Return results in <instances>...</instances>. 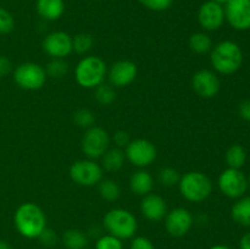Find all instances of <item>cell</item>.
I'll return each mask as SVG.
<instances>
[{"instance_id":"cell-1","label":"cell","mask_w":250,"mask_h":249,"mask_svg":"<svg viewBox=\"0 0 250 249\" xmlns=\"http://www.w3.org/2000/svg\"><path fill=\"white\" fill-rule=\"evenodd\" d=\"M14 225L22 237L36 239L46 228L45 212L34 203H23L15 211Z\"/></svg>"},{"instance_id":"cell-2","label":"cell","mask_w":250,"mask_h":249,"mask_svg":"<svg viewBox=\"0 0 250 249\" xmlns=\"http://www.w3.org/2000/svg\"><path fill=\"white\" fill-rule=\"evenodd\" d=\"M210 62L215 72L220 75H233L243 63V51L233 41H222L212 46Z\"/></svg>"},{"instance_id":"cell-3","label":"cell","mask_w":250,"mask_h":249,"mask_svg":"<svg viewBox=\"0 0 250 249\" xmlns=\"http://www.w3.org/2000/svg\"><path fill=\"white\" fill-rule=\"evenodd\" d=\"M107 76V66L102 58L95 55L84 56L75 68L76 82L85 89H94L104 83Z\"/></svg>"},{"instance_id":"cell-4","label":"cell","mask_w":250,"mask_h":249,"mask_svg":"<svg viewBox=\"0 0 250 249\" xmlns=\"http://www.w3.org/2000/svg\"><path fill=\"white\" fill-rule=\"evenodd\" d=\"M103 225L107 233L117 237L121 241L132 239L138 229V221L133 212L122 208L109 210L103 219Z\"/></svg>"},{"instance_id":"cell-5","label":"cell","mask_w":250,"mask_h":249,"mask_svg":"<svg viewBox=\"0 0 250 249\" xmlns=\"http://www.w3.org/2000/svg\"><path fill=\"white\" fill-rule=\"evenodd\" d=\"M181 195L190 203H203L211 195V180L200 171H189L181 176L178 182Z\"/></svg>"},{"instance_id":"cell-6","label":"cell","mask_w":250,"mask_h":249,"mask_svg":"<svg viewBox=\"0 0 250 249\" xmlns=\"http://www.w3.org/2000/svg\"><path fill=\"white\" fill-rule=\"evenodd\" d=\"M15 83L20 88L26 90L41 89L46 82L45 68L36 62H23L17 66L14 71Z\"/></svg>"},{"instance_id":"cell-7","label":"cell","mask_w":250,"mask_h":249,"mask_svg":"<svg viewBox=\"0 0 250 249\" xmlns=\"http://www.w3.org/2000/svg\"><path fill=\"white\" fill-rule=\"evenodd\" d=\"M110 144H111V138L109 133L99 126H93L85 129L81 142L82 151L88 159L92 160L102 158L110 148Z\"/></svg>"},{"instance_id":"cell-8","label":"cell","mask_w":250,"mask_h":249,"mask_svg":"<svg viewBox=\"0 0 250 249\" xmlns=\"http://www.w3.org/2000/svg\"><path fill=\"white\" fill-rule=\"evenodd\" d=\"M125 155L133 166L138 168H146L156 160L158 151L150 141L137 138L127 144L125 149Z\"/></svg>"},{"instance_id":"cell-9","label":"cell","mask_w":250,"mask_h":249,"mask_svg":"<svg viewBox=\"0 0 250 249\" xmlns=\"http://www.w3.org/2000/svg\"><path fill=\"white\" fill-rule=\"evenodd\" d=\"M217 186L227 198L239 199L244 197L248 190V178L238 168L229 167L220 173Z\"/></svg>"},{"instance_id":"cell-10","label":"cell","mask_w":250,"mask_h":249,"mask_svg":"<svg viewBox=\"0 0 250 249\" xmlns=\"http://www.w3.org/2000/svg\"><path fill=\"white\" fill-rule=\"evenodd\" d=\"M70 177L76 185L93 187L103 180V167L92 159H83L71 165Z\"/></svg>"},{"instance_id":"cell-11","label":"cell","mask_w":250,"mask_h":249,"mask_svg":"<svg viewBox=\"0 0 250 249\" xmlns=\"http://www.w3.org/2000/svg\"><path fill=\"white\" fill-rule=\"evenodd\" d=\"M194 225V217L192 212L186 208H175L167 211L165 216L166 232L171 237L181 238L186 236Z\"/></svg>"},{"instance_id":"cell-12","label":"cell","mask_w":250,"mask_h":249,"mask_svg":"<svg viewBox=\"0 0 250 249\" xmlns=\"http://www.w3.org/2000/svg\"><path fill=\"white\" fill-rule=\"evenodd\" d=\"M225 20L237 31L250 29V0H231L225 5Z\"/></svg>"},{"instance_id":"cell-13","label":"cell","mask_w":250,"mask_h":249,"mask_svg":"<svg viewBox=\"0 0 250 249\" xmlns=\"http://www.w3.org/2000/svg\"><path fill=\"white\" fill-rule=\"evenodd\" d=\"M192 88L197 95L204 99H211L216 97L221 88L219 76L211 70H199L193 75Z\"/></svg>"},{"instance_id":"cell-14","label":"cell","mask_w":250,"mask_h":249,"mask_svg":"<svg viewBox=\"0 0 250 249\" xmlns=\"http://www.w3.org/2000/svg\"><path fill=\"white\" fill-rule=\"evenodd\" d=\"M43 50L51 59H65L73 51L72 37L66 32H51L44 38Z\"/></svg>"},{"instance_id":"cell-15","label":"cell","mask_w":250,"mask_h":249,"mask_svg":"<svg viewBox=\"0 0 250 249\" xmlns=\"http://www.w3.org/2000/svg\"><path fill=\"white\" fill-rule=\"evenodd\" d=\"M225 20V9L222 5L209 0L205 1L198 11V22L205 31H217L221 28Z\"/></svg>"},{"instance_id":"cell-16","label":"cell","mask_w":250,"mask_h":249,"mask_svg":"<svg viewBox=\"0 0 250 249\" xmlns=\"http://www.w3.org/2000/svg\"><path fill=\"white\" fill-rule=\"evenodd\" d=\"M138 68L131 60H120L112 63L107 71V78L114 88H124L131 84L137 77Z\"/></svg>"},{"instance_id":"cell-17","label":"cell","mask_w":250,"mask_h":249,"mask_svg":"<svg viewBox=\"0 0 250 249\" xmlns=\"http://www.w3.org/2000/svg\"><path fill=\"white\" fill-rule=\"evenodd\" d=\"M167 204L161 195L149 193L142 198L141 212L149 221H161L167 214Z\"/></svg>"},{"instance_id":"cell-18","label":"cell","mask_w":250,"mask_h":249,"mask_svg":"<svg viewBox=\"0 0 250 249\" xmlns=\"http://www.w3.org/2000/svg\"><path fill=\"white\" fill-rule=\"evenodd\" d=\"M129 188H131L132 193L136 195H144L151 193L154 188V178L150 173L144 168H139L138 171L132 173L131 178H129Z\"/></svg>"},{"instance_id":"cell-19","label":"cell","mask_w":250,"mask_h":249,"mask_svg":"<svg viewBox=\"0 0 250 249\" xmlns=\"http://www.w3.org/2000/svg\"><path fill=\"white\" fill-rule=\"evenodd\" d=\"M36 6L39 16L46 21L59 20L65 11L63 0H37Z\"/></svg>"},{"instance_id":"cell-20","label":"cell","mask_w":250,"mask_h":249,"mask_svg":"<svg viewBox=\"0 0 250 249\" xmlns=\"http://www.w3.org/2000/svg\"><path fill=\"white\" fill-rule=\"evenodd\" d=\"M126 155L121 148H109L106 153L102 156V167L109 172H116L124 166Z\"/></svg>"},{"instance_id":"cell-21","label":"cell","mask_w":250,"mask_h":249,"mask_svg":"<svg viewBox=\"0 0 250 249\" xmlns=\"http://www.w3.org/2000/svg\"><path fill=\"white\" fill-rule=\"evenodd\" d=\"M231 216L241 226L250 227V195L237 199L231 209Z\"/></svg>"},{"instance_id":"cell-22","label":"cell","mask_w":250,"mask_h":249,"mask_svg":"<svg viewBox=\"0 0 250 249\" xmlns=\"http://www.w3.org/2000/svg\"><path fill=\"white\" fill-rule=\"evenodd\" d=\"M61 242L66 249H85L88 246V236L81 229L70 228L63 232Z\"/></svg>"},{"instance_id":"cell-23","label":"cell","mask_w":250,"mask_h":249,"mask_svg":"<svg viewBox=\"0 0 250 249\" xmlns=\"http://www.w3.org/2000/svg\"><path fill=\"white\" fill-rule=\"evenodd\" d=\"M188 45H189L190 50L194 51L195 54H208L211 51L212 46V39L210 38L209 34L204 33V32H197L193 33L188 39Z\"/></svg>"},{"instance_id":"cell-24","label":"cell","mask_w":250,"mask_h":249,"mask_svg":"<svg viewBox=\"0 0 250 249\" xmlns=\"http://www.w3.org/2000/svg\"><path fill=\"white\" fill-rule=\"evenodd\" d=\"M225 160H226L229 167L241 170L247 161L246 149L239 144H233L227 149L226 154H225Z\"/></svg>"},{"instance_id":"cell-25","label":"cell","mask_w":250,"mask_h":249,"mask_svg":"<svg viewBox=\"0 0 250 249\" xmlns=\"http://www.w3.org/2000/svg\"><path fill=\"white\" fill-rule=\"evenodd\" d=\"M100 197L107 202H115L121 195V188L114 180H102L98 183Z\"/></svg>"},{"instance_id":"cell-26","label":"cell","mask_w":250,"mask_h":249,"mask_svg":"<svg viewBox=\"0 0 250 249\" xmlns=\"http://www.w3.org/2000/svg\"><path fill=\"white\" fill-rule=\"evenodd\" d=\"M94 98L100 105L107 106L116 100V90L111 84L102 83L97 88H94Z\"/></svg>"},{"instance_id":"cell-27","label":"cell","mask_w":250,"mask_h":249,"mask_svg":"<svg viewBox=\"0 0 250 249\" xmlns=\"http://www.w3.org/2000/svg\"><path fill=\"white\" fill-rule=\"evenodd\" d=\"M94 45V38L89 33H78L72 37V49L80 55H84L92 50Z\"/></svg>"},{"instance_id":"cell-28","label":"cell","mask_w":250,"mask_h":249,"mask_svg":"<svg viewBox=\"0 0 250 249\" xmlns=\"http://www.w3.org/2000/svg\"><path fill=\"white\" fill-rule=\"evenodd\" d=\"M45 72L51 78H62L68 72V63L63 59H51L46 65Z\"/></svg>"},{"instance_id":"cell-29","label":"cell","mask_w":250,"mask_h":249,"mask_svg":"<svg viewBox=\"0 0 250 249\" xmlns=\"http://www.w3.org/2000/svg\"><path fill=\"white\" fill-rule=\"evenodd\" d=\"M158 178L159 182H160L164 187H173V186L178 185L181 175L176 168L164 167L159 171Z\"/></svg>"},{"instance_id":"cell-30","label":"cell","mask_w":250,"mask_h":249,"mask_svg":"<svg viewBox=\"0 0 250 249\" xmlns=\"http://www.w3.org/2000/svg\"><path fill=\"white\" fill-rule=\"evenodd\" d=\"M73 121L81 128L88 129L94 126L95 116L89 109H80L73 115Z\"/></svg>"},{"instance_id":"cell-31","label":"cell","mask_w":250,"mask_h":249,"mask_svg":"<svg viewBox=\"0 0 250 249\" xmlns=\"http://www.w3.org/2000/svg\"><path fill=\"white\" fill-rule=\"evenodd\" d=\"M94 249H124V241L112 234H103L98 237Z\"/></svg>"},{"instance_id":"cell-32","label":"cell","mask_w":250,"mask_h":249,"mask_svg":"<svg viewBox=\"0 0 250 249\" xmlns=\"http://www.w3.org/2000/svg\"><path fill=\"white\" fill-rule=\"evenodd\" d=\"M15 20L4 7H0V34H7L14 29Z\"/></svg>"},{"instance_id":"cell-33","label":"cell","mask_w":250,"mask_h":249,"mask_svg":"<svg viewBox=\"0 0 250 249\" xmlns=\"http://www.w3.org/2000/svg\"><path fill=\"white\" fill-rule=\"evenodd\" d=\"M138 2L151 11H165L170 9L173 0H138Z\"/></svg>"},{"instance_id":"cell-34","label":"cell","mask_w":250,"mask_h":249,"mask_svg":"<svg viewBox=\"0 0 250 249\" xmlns=\"http://www.w3.org/2000/svg\"><path fill=\"white\" fill-rule=\"evenodd\" d=\"M37 239H39V242H41L44 247L50 248V247H54L58 243V234H56V232L54 231V229L46 227V228L39 234V237Z\"/></svg>"},{"instance_id":"cell-35","label":"cell","mask_w":250,"mask_h":249,"mask_svg":"<svg viewBox=\"0 0 250 249\" xmlns=\"http://www.w3.org/2000/svg\"><path fill=\"white\" fill-rule=\"evenodd\" d=\"M129 249H155V246L148 237L134 236L131 239Z\"/></svg>"},{"instance_id":"cell-36","label":"cell","mask_w":250,"mask_h":249,"mask_svg":"<svg viewBox=\"0 0 250 249\" xmlns=\"http://www.w3.org/2000/svg\"><path fill=\"white\" fill-rule=\"evenodd\" d=\"M111 141L114 142L115 145L117 146V148H126L127 144L131 142V138H129V134L127 133L126 131H122V129H120V131H116L114 133V136H112Z\"/></svg>"},{"instance_id":"cell-37","label":"cell","mask_w":250,"mask_h":249,"mask_svg":"<svg viewBox=\"0 0 250 249\" xmlns=\"http://www.w3.org/2000/svg\"><path fill=\"white\" fill-rule=\"evenodd\" d=\"M238 114L244 121L250 122V99H246L239 104Z\"/></svg>"},{"instance_id":"cell-38","label":"cell","mask_w":250,"mask_h":249,"mask_svg":"<svg viewBox=\"0 0 250 249\" xmlns=\"http://www.w3.org/2000/svg\"><path fill=\"white\" fill-rule=\"evenodd\" d=\"M12 70V63L6 56L0 55V78L9 75Z\"/></svg>"},{"instance_id":"cell-39","label":"cell","mask_w":250,"mask_h":249,"mask_svg":"<svg viewBox=\"0 0 250 249\" xmlns=\"http://www.w3.org/2000/svg\"><path fill=\"white\" fill-rule=\"evenodd\" d=\"M239 248L250 249V232H247L242 236L241 241H239Z\"/></svg>"},{"instance_id":"cell-40","label":"cell","mask_w":250,"mask_h":249,"mask_svg":"<svg viewBox=\"0 0 250 249\" xmlns=\"http://www.w3.org/2000/svg\"><path fill=\"white\" fill-rule=\"evenodd\" d=\"M209 249H231L229 247L225 246V244H216V246H212L210 247Z\"/></svg>"},{"instance_id":"cell-41","label":"cell","mask_w":250,"mask_h":249,"mask_svg":"<svg viewBox=\"0 0 250 249\" xmlns=\"http://www.w3.org/2000/svg\"><path fill=\"white\" fill-rule=\"evenodd\" d=\"M0 249H11V247L4 241H0Z\"/></svg>"},{"instance_id":"cell-42","label":"cell","mask_w":250,"mask_h":249,"mask_svg":"<svg viewBox=\"0 0 250 249\" xmlns=\"http://www.w3.org/2000/svg\"><path fill=\"white\" fill-rule=\"evenodd\" d=\"M212 1L217 2V4H220V5H226L227 2H229L231 0H212Z\"/></svg>"},{"instance_id":"cell-43","label":"cell","mask_w":250,"mask_h":249,"mask_svg":"<svg viewBox=\"0 0 250 249\" xmlns=\"http://www.w3.org/2000/svg\"><path fill=\"white\" fill-rule=\"evenodd\" d=\"M248 188L250 189V173H249V176H248Z\"/></svg>"},{"instance_id":"cell-44","label":"cell","mask_w":250,"mask_h":249,"mask_svg":"<svg viewBox=\"0 0 250 249\" xmlns=\"http://www.w3.org/2000/svg\"><path fill=\"white\" fill-rule=\"evenodd\" d=\"M85 249H87V248H85Z\"/></svg>"}]
</instances>
